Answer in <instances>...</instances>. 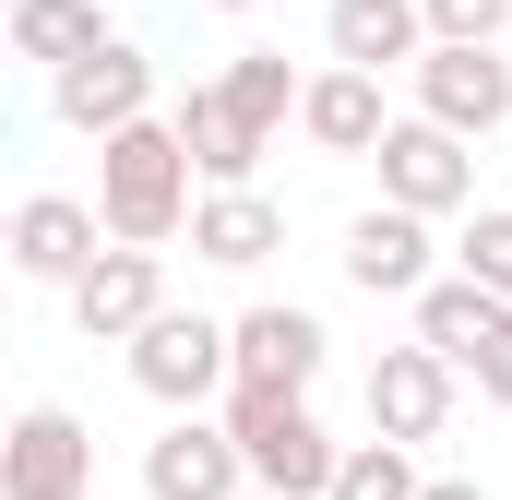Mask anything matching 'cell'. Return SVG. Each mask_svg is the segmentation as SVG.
Wrapping results in <instances>:
<instances>
[{"label":"cell","mask_w":512,"mask_h":500,"mask_svg":"<svg viewBox=\"0 0 512 500\" xmlns=\"http://www.w3.org/2000/svg\"><path fill=\"white\" fill-rule=\"evenodd\" d=\"M96 227L131 250H167L179 227H191V155H179V131L155 120H120V131H96Z\"/></svg>","instance_id":"obj_1"},{"label":"cell","mask_w":512,"mask_h":500,"mask_svg":"<svg viewBox=\"0 0 512 500\" xmlns=\"http://www.w3.org/2000/svg\"><path fill=\"white\" fill-rule=\"evenodd\" d=\"M227 441H239V477L251 489H286V500H322L334 453H346L310 417V393H286V381H227Z\"/></svg>","instance_id":"obj_2"},{"label":"cell","mask_w":512,"mask_h":500,"mask_svg":"<svg viewBox=\"0 0 512 500\" xmlns=\"http://www.w3.org/2000/svg\"><path fill=\"white\" fill-rule=\"evenodd\" d=\"M405 72H417V120L465 131V143H489V131L512 120V60H501V36H429Z\"/></svg>","instance_id":"obj_3"},{"label":"cell","mask_w":512,"mask_h":500,"mask_svg":"<svg viewBox=\"0 0 512 500\" xmlns=\"http://www.w3.org/2000/svg\"><path fill=\"white\" fill-rule=\"evenodd\" d=\"M0 500H96V429L72 405L0 417Z\"/></svg>","instance_id":"obj_4"},{"label":"cell","mask_w":512,"mask_h":500,"mask_svg":"<svg viewBox=\"0 0 512 500\" xmlns=\"http://www.w3.org/2000/svg\"><path fill=\"white\" fill-rule=\"evenodd\" d=\"M370 167H382V203L429 215V227L477 203V155H465V131H441V120H382Z\"/></svg>","instance_id":"obj_5"},{"label":"cell","mask_w":512,"mask_h":500,"mask_svg":"<svg viewBox=\"0 0 512 500\" xmlns=\"http://www.w3.org/2000/svg\"><path fill=\"white\" fill-rule=\"evenodd\" d=\"M131 381H143L155 405H215V393H227V322L155 310V322L131 334Z\"/></svg>","instance_id":"obj_6"},{"label":"cell","mask_w":512,"mask_h":500,"mask_svg":"<svg viewBox=\"0 0 512 500\" xmlns=\"http://www.w3.org/2000/svg\"><path fill=\"white\" fill-rule=\"evenodd\" d=\"M60 298H72L84 346H131V334L167 310V262H155V250H131V239H108L84 274H72V286H60Z\"/></svg>","instance_id":"obj_7"},{"label":"cell","mask_w":512,"mask_h":500,"mask_svg":"<svg viewBox=\"0 0 512 500\" xmlns=\"http://www.w3.org/2000/svg\"><path fill=\"white\" fill-rule=\"evenodd\" d=\"M48 108L96 143V131H120V120H143V108H155V60H143L131 36H96L84 60H60V72H48Z\"/></svg>","instance_id":"obj_8"},{"label":"cell","mask_w":512,"mask_h":500,"mask_svg":"<svg viewBox=\"0 0 512 500\" xmlns=\"http://www.w3.org/2000/svg\"><path fill=\"white\" fill-rule=\"evenodd\" d=\"M239 441L203 405H167V441H143V500H239Z\"/></svg>","instance_id":"obj_9"},{"label":"cell","mask_w":512,"mask_h":500,"mask_svg":"<svg viewBox=\"0 0 512 500\" xmlns=\"http://www.w3.org/2000/svg\"><path fill=\"white\" fill-rule=\"evenodd\" d=\"M322 310H298V298H262L227 322V381H286V393H310L322 381Z\"/></svg>","instance_id":"obj_10"},{"label":"cell","mask_w":512,"mask_h":500,"mask_svg":"<svg viewBox=\"0 0 512 500\" xmlns=\"http://www.w3.org/2000/svg\"><path fill=\"white\" fill-rule=\"evenodd\" d=\"M370 429L405 441V453L441 441V429H453V358H441V346H382V358H370Z\"/></svg>","instance_id":"obj_11"},{"label":"cell","mask_w":512,"mask_h":500,"mask_svg":"<svg viewBox=\"0 0 512 500\" xmlns=\"http://www.w3.org/2000/svg\"><path fill=\"white\" fill-rule=\"evenodd\" d=\"M108 250V227H96V203H72V191H36V203H12V274H36V286H72L84 262Z\"/></svg>","instance_id":"obj_12"},{"label":"cell","mask_w":512,"mask_h":500,"mask_svg":"<svg viewBox=\"0 0 512 500\" xmlns=\"http://www.w3.org/2000/svg\"><path fill=\"white\" fill-rule=\"evenodd\" d=\"M167 131H179V155H191V179H203V191L251 179L262 155H274V143H262V131L239 120V108H227V84H191V96L167 108Z\"/></svg>","instance_id":"obj_13"},{"label":"cell","mask_w":512,"mask_h":500,"mask_svg":"<svg viewBox=\"0 0 512 500\" xmlns=\"http://www.w3.org/2000/svg\"><path fill=\"white\" fill-rule=\"evenodd\" d=\"M191 250H203L215 274H251V262H274V250H286V215L262 203L251 179H227V191H191Z\"/></svg>","instance_id":"obj_14"},{"label":"cell","mask_w":512,"mask_h":500,"mask_svg":"<svg viewBox=\"0 0 512 500\" xmlns=\"http://www.w3.org/2000/svg\"><path fill=\"white\" fill-rule=\"evenodd\" d=\"M346 286H370V298H417V286H429V215L370 203V215L346 227Z\"/></svg>","instance_id":"obj_15"},{"label":"cell","mask_w":512,"mask_h":500,"mask_svg":"<svg viewBox=\"0 0 512 500\" xmlns=\"http://www.w3.org/2000/svg\"><path fill=\"white\" fill-rule=\"evenodd\" d=\"M405 310H417V346H441V358H453V381L477 370V346L512 322V298H501V286H477V274H429Z\"/></svg>","instance_id":"obj_16"},{"label":"cell","mask_w":512,"mask_h":500,"mask_svg":"<svg viewBox=\"0 0 512 500\" xmlns=\"http://www.w3.org/2000/svg\"><path fill=\"white\" fill-rule=\"evenodd\" d=\"M382 120H393V108H382V72H358V60H334V72L298 84V131H310L322 155H370Z\"/></svg>","instance_id":"obj_17"},{"label":"cell","mask_w":512,"mask_h":500,"mask_svg":"<svg viewBox=\"0 0 512 500\" xmlns=\"http://www.w3.org/2000/svg\"><path fill=\"white\" fill-rule=\"evenodd\" d=\"M322 48L358 72H405L429 48V24H417V0H322Z\"/></svg>","instance_id":"obj_18"},{"label":"cell","mask_w":512,"mask_h":500,"mask_svg":"<svg viewBox=\"0 0 512 500\" xmlns=\"http://www.w3.org/2000/svg\"><path fill=\"white\" fill-rule=\"evenodd\" d=\"M96 36H108V12H96V0H12V12H0V48H12V60H48V72H60V60H84Z\"/></svg>","instance_id":"obj_19"},{"label":"cell","mask_w":512,"mask_h":500,"mask_svg":"<svg viewBox=\"0 0 512 500\" xmlns=\"http://www.w3.org/2000/svg\"><path fill=\"white\" fill-rule=\"evenodd\" d=\"M227 108H239L262 143L298 120V72H286V48H239V60H227Z\"/></svg>","instance_id":"obj_20"},{"label":"cell","mask_w":512,"mask_h":500,"mask_svg":"<svg viewBox=\"0 0 512 500\" xmlns=\"http://www.w3.org/2000/svg\"><path fill=\"white\" fill-rule=\"evenodd\" d=\"M322 500H417V465H405V441H346L334 453V477H322Z\"/></svg>","instance_id":"obj_21"},{"label":"cell","mask_w":512,"mask_h":500,"mask_svg":"<svg viewBox=\"0 0 512 500\" xmlns=\"http://www.w3.org/2000/svg\"><path fill=\"white\" fill-rule=\"evenodd\" d=\"M453 274H477V286H501V298H512V215H501V203H477V215H465Z\"/></svg>","instance_id":"obj_22"},{"label":"cell","mask_w":512,"mask_h":500,"mask_svg":"<svg viewBox=\"0 0 512 500\" xmlns=\"http://www.w3.org/2000/svg\"><path fill=\"white\" fill-rule=\"evenodd\" d=\"M417 24H429V36H501L512 0H417Z\"/></svg>","instance_id":"obj_23"},{"label":"cell","mask_w":512,"mask_h":500,"mask_svg":"<svg viewBox=\"0 0 512 500\" xmlns=\"http://www.w3.org/2000/svg\"><path fill=\"white\" fill-rule=\"evenodd\" d=\"M465 381H477V393H489V405L512 417V322L489 334V346H477V370H465Z\"/></svg>","instance_id":"obj_24"},{"label":"cell","mask_w":512,"mask_h":500,"mask_svg":"<svg viewBox=\"0 0 512 500\" xmlns=\"http://www.w3.org/2000/svg\"><path fill=\"white\" fill-rule=\"evenodd\" d=\"M417 500H489L477 477H417Z\"/></svg>","instance_id":"obj_25"},{"label":"cell","mask_w":512,"mask_h":500,"mask_svg":"<svg viewBox=\"0 0 512 500\" xmlns=\"http://www.w3.org/2000/svg\"><path fill=\"white\" fill-rule=\"evenodd\" d=\"M239 500H286V489H239Z\"/></svg>","instance_id":"obj_26"},{"label":"cell","mask_w":512,"mask_h":500,"mask_svg":"<svg viewBox=\"0 0 512 500\" xmlns=\"http://www.w3.org/2000/svg\"><path fill=\"white\" fill-rule=\"evenodd\" d=\"M0 346H12V310H0Z\"/></svg>","instance_id":"obj_27"},{"label":"cell","mask_w":512,"mask_h":500,"mask_svg":"<svg viewBox=\"0 0 512 500\" xmlns=\"http://www.w3.org/2000/svg\"><path fill=\"white\" fill-rule=\"evenodd\" d=\"M215 12H251V0H215Z\"/></svg>","instance_id":"obj_28"},{"label":"cell","mask_w":512,"mask_h":500,"mask_svg":"<svg viewBox=\"0 0 512 500\" xmlns=\"http://www.w3.org/2000/svg\"><path fill=\"white\" fill-rule=\"evenodd\" d=\"M0 250H12V215H0Z\"/></svg>","instance_id":"obj_29"},{"label":"cell","mask_w":512,"mask_h":500,"mask_svg":"<svg viewBox=\"0 0 512 500\" xmlns=\"http://www.w3.org/2000/svg\"><path fill=\"white\" fill-rule=\"evenodd\" d=\"M0 12H12V0H0Z\"/></svg>","instance_id":"obj_30"}]
</instances>
